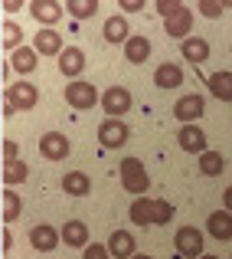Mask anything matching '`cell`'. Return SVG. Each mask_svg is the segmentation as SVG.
Here are the masks:
<instances>
[{"label": "cell", "instance_id": "e0dca14e", "mask_svg": "<svg viewBox=\"0 0 232 259\" xmlns=\"http://www.w3.org/2000/svg\"><path fill=\"white\" fill-rule=\"evenodd\" d=\"M206 233L219 243L232 240V213L229 210H213V213L206 217Z\"/></svg>", "mask_w": 232, "mask_h": 259}, {"label": "cell", "instance_id": "ffe728a7", "mask_svg": "<svg viewBox=\"0 0 232 259\" xmlns=\"http://www.w3.org/2000/svg\"><path fill=\"white\" fill-rule=\"evenodd\" d=\"M154 85L157 89H180L183 85V69L177 63H160L154 69Z\"/></svg>", "mask_w": 232, "mask_h": 259}, {"label": "cell", "instance_id": "5b68a950", "mask_svg": "<svg viewBox=\"0 0 232 259\" xmlns=\"http://www.w3.org/2000/svg\"><path fill=\"white\" fill-rule=\"evenodd\" d=\"M173 249L183 259H203V256H206V249H203V233L196 227H180V230H177Z\"/></svg>", "mask_w": 232, "mask_h": 259}, {"label": "cell", "instance_id": "4316f807", "mask_svg": "<svg viewBox=\"0 0 232 259\" xmlns=\"http://www.w3.org/2000/svg\"><path fill=\"white\" fill-rule=\"evenodd\" d=\"M0 46L10 53L23 50V30H20V23H13V20H4L0 23Z\"/></svg>", "mask_w": 232, "mask_h": 259}, {"label": "cell", "instance_id": "d4e9b609", "mask_svg": "<svg viewBox=\"0 0 232 259\" xmlns=\"http://www.w3.org/2000/svg\"><path fill=\"white\" fill-rule=\"evenodd\" d=\"M206 89H209V95H216L219 102H232V72L229 69L213 72V76L206 79Z\"/></svg>", "mask_w": 232, "mask_h": 259}, {"label": "cell", "instance_id": "4fadbf2b", "mask_svg": "<svg viewBox=\"0 0 232 259\" xmlns=\"http://www.w3.org/2000/svg\"><path fill=\"white\" fill-rule=\"evenodd\" d=\"M101 36H105V43L125 46L128 39L134 36V33H131V26H128V17H125V13H114V17L105 20V26H101Z\"/></svg>", "mask_w": 232, "mask_h": 259}, {"label": "cell", "instance_id": "5bb4252c", "mask_svg": "<svg viewBox=\"0 0 232 259\" xmlns=\"http://www.w3.org/2000/svg\"><path fill=\"white\" fill-rule=\"evenodd\" d=\"M193 20H196V17H193V10H190V7H180L173 17L163 20V30H167V36H173V39H190Z\"/></svg>", "mask_w": 232, "mask_h": 259}, {"label": "cell", "instance_id": "ac0fdd59", "mask_svg": "<svg viewBox=\"0 0 232 259\" xmlns=\"http://www.w3.org/2000/svg\"><path fill=\"white\" fill-rule=\"evenodd\" d=\"M33 50H36L39 56H56L59 59L66 46H63V36H59L56 30H39L36 36H33Z\"/></svg>", "mask_w": 232, "mask_h": 259}, {"label": "cell", "instance_id": "ab89813d", "mask_svg": "<svg viewBox=\"0 0 232 259\" xmlns=\"http://www.w3.org/2000/svg\"><path fill=\"white\" fill-rule=\"evenodd\" d=\"M203 259H219V256H213V253H206V256H203Z\"/></svg>", "mask_w": 232, "mask_h": 259}, {"label": "cell", "instance_id": "83f0119b", "mask_svg": "<svg viewBox=\"0 0 232 259\" xmlns=\"http://www.w3.org/2000/svg\"><path fill=\"white\" fill-rule=\"evenodd\" d=\"M7 187H13V184H23L26 177H30V167H26V161H4V171H0Z\"/></svg>", "mask_w": 232, "mask_h": 259}, {"label": "cell", "instance_id": "1f68e13d", "mask_svg": "<svg viewBox=\"0 0 232 259\" xmlns=\"http://www.w3.org/2000/svg\"><path fill=\"white\" fill-rule=\"evenodd\" d=\"M82 259H111V253H108V243H92V246L82 253Z\"/></svg>", "mask_w": 232, "mask_h": 259}, {"label": "cell", "instance_id": "8fae6325", "mask_svg": "<svg viewBox=\"0 0 232 259\" xmlns=\"http://www.w3.org/2000/svg\"><path fill=\"white\" fill-rule=\"evenodd\" d=\"M59 243H63V233H59L56 227H49V223H36V227L30 230V246L36 249V253H52Z\"/></svg>", "mask_w": 232, "mask_h": 259}, {"label": "cell", "instance_id": "7402d4cb", "mask_svg": "<svg viewBox=\"0 0 232 259\" xmlns=\"http://www.w3.org/2000/svg\"><path fill=\"white\" fill-rule=\"evenodd\" d=\"M125 59H128V63H134V66L147 63V59H151V39L141 36V33H134V36L125 43Z\"/></svg>", "mask_w": 232, "mask_h": 259}, {"label": "cell", "instance_id": "603a6c76", "mask_svg": "<svg viewBox=\"0 0 232 259\" xmlns=\"http://www.w3.org/2000/svg\"><path fill=\"white\" fill-rule=\"evenodd\" d=\"M36 63H39V53L33 50V46H23V50L10 53V69L20 72V76H30V72H36Z\"/></svg>", "mask_w": 232, "mask_h": 259}, {"label": "cell", "instance_id": "9c48e42d", "mask_svg": "<svg viewBox=\"0 0 232 259\" xmlns=\"http://www.w3.org/2000/svg\"><path fill=\"white\" fill-rule=\"evenodd\" d=\"M72 151V141L66 138L63 132H46L43 138H39V154H43L46 161H66Z\"/></svg>", "mask_w": 232, "mask_h": 259}, {"label": "cell", "instance_id": "f1b7e54d", "mask_svg": "<svg viewBox=\"0 0 232 259\" xmlns=\"http://www.w3.org/2000/svg\"><path fill=\"white\" fill-rule=\"evenodd\" d=\"M0 200H4V213H0V220H4V223H13L20 213H23V200H20L10 187L4 190V197H0Z\"/></svg>", "mask_w": 232, "mask_h": 259}, {"label": "cell", "instance_id": "74e56055", "mask_svg": "<svg viewBox=\"0 0 232 259\" xmlns=\"http://www.w3.org/2000/svg\"><path fill=\"white\" fill-rule=\"evenodd\" d=\"M20 7H23V4H20V0H4V10H7V13H17Z\"/></svg>", "mask_w": 232, "mask_h": 259}, {"label": "cell", "instance_id": "44dd1931", "mask_svg": "<svg viewBox=\"0 0 232 259\" xmlns=\"http://www.w3.org/2000/svg\"><path fill=\"white\" fill-rule=\"evenodd\" d=\"M180 53H183V59H187V63L203 66L209 59V43L203 36H190V39H183V43H180Z\"/></svg>", "mask_w": 232, "mask_h": 259}, {"label": "cell", "instance_id": "f546056e", "mask_svg": "<svg viewBox=\"0 0 232 259\" xmlns=\"http://www.w3.org/2000/svg\"><path fill=\"white\" fill-rule=\"evenodd\" d=\"M66 10H69L76 20H88V17H95V13H98V4H95V0H69V4H66Z\"/></svg>", "mask_w": 232, "mask_h": 259}, {"label": "cell", "instance_id": "8d00e7d4", "mask_svg": "<svg viewBox=\"0 0 232 259\" xmlns=\"http://www.w3.org/2000/svg\"><path fill=\"white\" fill-rule=\"evenodd\" d=\"M222 210H229V213H232V187L222 190Z\"/></svg>", "mask_w": 232, "mask_h": 259}, {"label": "cell", "instance_id": "d6a6232c", "mask_svg": "<svg viewBox=\"0 0 232 259\" xmlns=\"http://www.w3.org/2000/svg\"><path fill=\"white\" fill-rule=\"evenodd\" d=\"M180 7H183V4H173V0H157V7H154V10L160 13L163 20H167V17H173V13L180 10Z\"/></svg>", "mask_w": 232, "mask_h": 259}, {"label": "cell", "instance_id": "d6986e66", "mask_svg": "<svg viewBox=\"0 0 232 259\" xmlns=\"http://www.w3.org/2000/svg\"><path fill=\"white\" fill-rule=\"evenodd\" d=\"M59 233H63V243L69 249H88V246H92V243H88V227L82 220H69Z\"/></svg>", "mask_w": 232, "mask_h": 259}, {"label": "cell", "instance_id": "7c38bea8", "mask_svg": "<svg viewBox=\"0 0 232 259\" xmlns=\"http://www.w3.org/2000/svg\"><path fill=\"white\" fill-rule=\"evenodd\" d=\"M30 13L43 30H52V23L63 20V4L59 0H33L30 4Z\"/></svg>", "mask_w": 232, "mask_h": 259}, {"label": "cell", "instance_id": "2e32d148", "mask_svg": "<svg viewBox=\"0 0 232 259\" xmlns=\"http://www.w3.org/2000/svg\"><path fill=\"white\" fill-rule=\"evenodd\" d=\"M108 253H111V259H134V256H138L134 233H128V230H114V233L108 236Z\"/></svg>", "mask_w": 232, "mask_h": 259}, {"label": "cell", "instance_id": "cb8c5ba5", "mask_svg": "<svg viewBox=\"0 0 232 259\" xmlns=\"http://www.w3.org/2000/svg\"><path fill=\"white\" fill-rule=\"evenodd\" d=\"M59 184H63V194H69V197H88V190H92V181L82 171H66Z\"/></svg>", "mask_w": 232, "mask_h": 259}, {"label": "cell", "instance_id": "30bf717a", "mask_svg": "<svg viewBox=\"0 0 232 259\" xmlns=\"http://www.w3.org/2000/svg\"><path fill=\"white\" fill-rule=\"evenodd\" d=\"M177 145H180V151L196 154V158L209 151V148H206V135H203L200 125H180V132H177Z\"/></svg>", "mask_w": 232, "mask_h": 259}, {"label": "cell", "instance_id": "ba28073f", "mask_svg": "<svg viewBox=\"0 0 232 259\" xmlns=\"http://www.w3.org/2000/svg\"><path fill=\"white\" fill-rule=\"evenodd\" d=\"M203 112H206V102H203V95L190 92V95H180L173 105V118L183 121V125H196V121L203 118Z\"/></svg>", "mask_w": 232, "mask_h": 259}, {"label": "cell", "instance_id": "f35d334b", "mask_svg": "<svg viewBox=\"0 0 232 259\" xmlns=\"http://www.w3.org/2000/svg\"><path fill=\"white\" fill-rule=\"evenodd\" d=\"M134 259H154V256H147V253H138V256H134Z\"/></svg>", "mask_w": 232, "mask_h": 259}, {"label": "cell", "instance_id": "52a82bcc", "mask_svg": "<svg viewBox=\"0 0 232 259\" xmlns=\"http://www.w3.org/2000/svg\"><path fill=\"white\" fill-rule=\"evenodd\" d=\"M128 138H131V128L118 118H105L98 125V145L108 148V151H111V148H125Z\"/></svg>", "mask_w": 232, "mask_h": 259}, {"label": "cell", "instance_id": "3957f363", "mask_svg": "<svg viewBox=\"0 0 232 259\" xmlns=\"http://www.w3.org/2000/svg\"><path fill=\"white\" fill-rule=\"evenodd\" d=\"M4 99H7V105H10L13 112H30V108H36V102H39V89L33 82H26V79H20V82L7 85Z\"/></svg>", "mask_w": 232, "mask_h": 259}, {"label": "cell", "instance_id": "4dcf8cb0", "mask_svg": "<svg viewBox=\"0 0 232 259\" xmlns=\"http://www.w3.org/2000/svg\"><path fill=\"white\" fill-rule=\"evenodd\" d=\"M229 7H232V4H222V0H200V7H196V10H200L203 17L216 20V17H222V13H226Z\"/></svg>", "mask_w": 232, "mask_h": 259}, {"label": "cell", "instance_id": "d590c367", "mask_svg": "<svg viewBox=\"0 0 232 259\" xmlns=\"http://www.w3.org/2000/svg\"><path fill=\"white\" fill-rule=\"evenodd\" d=\"M0 249H4V253H10V249H13V233L7 227H4V236H0Z\"/></svg>", "mask_w": 232, "mask_h": 259}, {"label": "cell", "instance_id": "484cf974", "mask_svg": "<svg viewBox=\"0 0 232 259\" xmlns=\"http://www.w3.org/2000/svg\"><path fill=\"white\" fill-rule=\"evenodd\" d=\"M196 167H200V174H203V177H219L222 171H226V158H222L216 148H209L206 154H200Z\"/></svg>", "mask_w": 232, "mask_h": 259}, {"label": "cell", "instance_id": "9a60e30c", "mask_svg": "<svg viewBox=\"0 0 232 259\" xmlns=\"http://www.w3.org/2000/svg\"><path fill=\"white\" fill-rule=\"evenodd\" d=\"M59 72H63L69 82H76L82 72H85V53H82L79 46H66L63 56H59Z\"/></svg>", "mask_w": 232, "mask_h": 259}, {"label": "cell", "instance_id": "6da1fadb", "mask_svg": "<svg viewBox=\"0 0 232 259\" xmlns=\"http://www.w3.org/2000/svg\"><path fill=\"white\" fill-rule=\"evenodd\" d=\"M134 227H167L173 220V203L167 200H151V197H138L131 200V210H128Z\"/></svg>", "mask_w": 232, "mask_h": 259}, {"label": "cell", "instance_id": "836d02e7", "mask_svg": "<svg viewBox=\"0 0 232 259\" xmlns=\"http://www.w3.org/2000/svg\"><path fill=\"white\" fill-rule=\"evenodd\" d=\"M0 148H4V161H20V145L13 138H4Z\"/></svg>", "mask_w": 232, "mask_h": 259}, {"label": "cell", "instance_id": "e575fe53", "mask_svg": "<svg viewBox=\"0 0 232 259\" xmlns=\"http://www.w3.org/2000/svg\"><path fill=\"white\" fill-rule=\"evenodd\" d=\"M121 13H141L144 10V0H121Z\"/></svg>", "mask_w": 232, "mask_h": 259}, {"label": "cell", "instance_id": "277c9868", "mask_svg": "<svg viewBox=\"0 0 232 259\" xmlns=\"http://www.w3.org/2000/svg\"><path fill=\"white\" fill-rule=\"evenodd\" d=\"M63 95H66V102H69L72 108H79V112H85V108H95V105L101 102L98 89H95L92 82H85V79H76V82H69Z\"/></svg>", "mask_w": 232, "mask_h": 259}, {"label": "cell", "instance_id": "8992f818", "mask_svg": "<svg viewBox=\"0 0 232 259\" xmlns=\"http://www.w3.org/2000/svg\"><path fill=\"white\" fill-rule=\"evenodd\" d=\"M134 105L131 92H128L125 85H111L101 92V112L108 115V118H121V115H128V108Z\"/></svg>", "mask_w": 232, "mask_h": 259}, {"label": "cell", "instance_id": "7a4b0ae2", "mask_svg": "<svg viewBox=\"0 0 232 259\" xmlns=\"http://www.w3.org/2000/svg\"><path fill=\"white\" fill-rule=\"evenodd\" d=\"M118 171H121V187H125L128 194L144 197L147 190H151V174H147V167H144L141 158H125Z\"/></svg>", "mask_w": 232, "mask_h": 259}]
</instances>
